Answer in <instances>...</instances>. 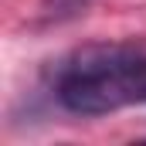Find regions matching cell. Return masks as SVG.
Wrapping results in <instances>:
<instances>
[{"label":"cell","mask_w":146,"mask_h":146,"mask_svg":"<svg viewBox=\"0 0 146 146\" xmlns=\"http://www.w3.org/2000/svg\"><path fill=\"white\" fill-rule=\"evenodd\" d=\"M92 0H41V21L44 24H61L78 17Z\"/></svg>","instance_id":"2"},{"label":"cell","mask_w":146,"mask_h":146,"mask_svg":"<svg viewBox=\"0 0 146 146\" xmlns=\"http://www.w3.org/2000/svg\"><path fill=\"white\" fill-rule=\"evenodd\" d=\"M54 99L72 115H106L146 106V51L136 48H85L61 65Z\"/></svg>","instance_id":"1"}]
</instances>
